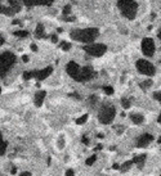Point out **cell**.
Segmentation results:
<instances>
[{
	"label": "cell",
	"instance_id": "cell-1",
	"mask_svg": "<svg viewBox=\"0 0 161 176\" xmlns=\"http://www.w3.org/2000/svg\"><path fill=\"white\" fill-rule=\"evenodd\" d=\"M99 31L98 28H85V30H74L71 32V39L84 44H90L93 43L97 36H98Z\"/></svg>",
	"mask_w": 161,
	"mask_h": 176
},
{
	"label": "cell",
	"instance_id": "cell-2",
	"mask_svg": "<svg viewBox=\"0 0 161 176\" xmlns=\"http://www.w3.org/2000/svg\"><path fill=\"white\" fill-rule=\"evenodd\" d=\"M117 7L121 10L123 15L126 17L128 19H134L138 12V4L134 0H119Z\"/></svg>",
	"mask_w": 161,
	"mask_h": 176
},
{
	"label": "cell",
	"instance_id": "cell-3",
	"mask_svg": "<svg viewBox=\"0 0 161 176\" xmlns=\"http://www.w3.org/2000/svg\"><path fill=\"white\" fill-rule=\"evenodd\" d=\"M16 63V55L10 51H5L0 55V77H4Z\"/></svg>",
	"mask_w": 161,
	"mask_h": 176
},
{
	"label": "cell",
	"instance_id": "cell-4",
	"mask_svg": "<svg viewBox=\"0 0 161 176\" xmlns=\"http://www.w3.org/2000/svg\"><path fill=\"white\" fill-rule=\"evenodd\" d=\"M115 116H116L115 107H112V105H105V107H102V109H100L99 113H98V120H99L100 124L108 125V124H111L113 121Z\"/></svg>",
	"mask_w": 161,
	"mask_h": 176
},
{
	"label": "cell",
	"instance_id": "cell-5",
	"mask_svg": "<svg viewBox=\"0 0 161 176\" xmlns=\"http://www.w3.org/2000/svg\"><path fill=\"white\" fill-rule=\"evenodd\" d=\"M84 50L89 54V55H93V57H100L103 55L106 51H107V46L105 44H94V43H90V44H86L84 46Z\"/></svg>",
	"mask_w": 161,
	"mask_h": 176
},
{
	"label": "cell",
	"instance_id": "cell-6",
	"mask_svg": "<svg viewBox=\"0 0 161 176\" xmlns=\"http://www.w3.org/2000/svg\"><path fill=\"white\" fill-rule=\"evenodd\" d=\"M137 69L142 73V75H147V76H153L156 69L155 66L151 62H147L146 59H139L137 61Z\"/></svg>",
	"mask_w": 161,
	"mask_h": 176
},
{
	"label": "cell",
	"instance_id": "cell-7",
	"mask_svg": "<svg viewBox=\"0 0 161 176\" xmlns=\"http://www.w3.org/2000/svg\"><path fill=\"white\" fill-rule=\"evenodd\" d=\"M94 76H95V72L93 71L92 67H83V68H80V72H79V76H77L76 81H79V82L89 81V80L93 79Z\"/></svg>",
	"mask_w": 161,
	"mask_h": 176
},
{
	"label": "cell",
	"instance_id": "cell-8",
	"mask_svg": "<svg viewBox=\"0 0 161 176\" xmlns=\"http://www.w3.org/2000/svg\"><path fill=\"white\" fill-rule=\"evenodd\" d=\"M142 51L146 57H152L155 54V43L152 39L146 37L142 41Z\"/></svg>",
	"mask_w": 161,
	"mask_h": 176
},
{
	"label": "cell",
	"instance_id": "cell-9",
	"mask_svg": "<svg viewBox=\"0 0 161 176\" xmlns=\"http://www.w3.org/2000/svg\"><path fill=\"white\" fill-rule=\"evenodd\" d=\"M153 140V136L151 134H143L142 136H139L138 140H137V148H144L148 147V144Z\"/></svg>",
	"mask_w": 161,
	"mask_h": 176
},
{
	"label": "cell",
	"instance_id": "cell-10",
	"mask_svg": "<svg viewBox=\"0 0 161 176\" xmlns=\"http://www.w3.org/2000/svg\"><path fill=\"white\" fill-rule=\"evenodd\" d=\"M52 71H53L52 67H47V68L40 69V71H34V77H35V79H37L39 81H41V80L47 79V77L52 73Z\"/></svg>",
	"mask_w": 161,
	"mask_h": 176
},
{
	"label": "cell",
	"instance_id": "cell-11",
	"mask_svg": "<svg viewBox=\"0 0 161 176\" xmlns=\"http://www.w3.org/2000/svg\"><path fill=\"white\" fill-rule=\"evenodd\" d=\"M67 73L72 77V79H77V76H79V72H80V67H79V64H76L75 62H70L68 64H67Z\"/></svg>",
	"mask_w": 161,
	"mask_h": 176
},
{
	"label": "cell",
	"instance_id": "cell-12",
	"mask_svg": "<svg viewBox=\"0 0 161 176\" xmlns=\"http://www.w3.org/2000/svg\"><path fill=\"white\" fill-rule=\"evenodd\" d=\"M23 4L27 7H32V5H50L54 0H22Z\"/></svg>",
	"mask_w": 161,
	"mask_h": 176
},
{
	"label": "cell",
	"instance_id": "cell-13",
	"mask_svg": "<svg viewBox=\"0 0 161 176\" xmlns=\"http://www.w3.org/2000/svg\"><path fill=\"white\" fill-rule=\"evenodd\" d=\"M45 96H47V93H45L44 90L37 91V93L35 94V96H34L35 105H36V107H40V105H41V104H43V102H44V99H45Z\"/></svg>",
	"mask_w": 161,
	"mask_h": 176
},
{
	"label": "cell",
	"instance_id": "cell-14",
	"mask_svg": "<svg viewBox=\"0 0 161 176\" xmlns=\"http://www.w3.org/2000/svg\"><path fill=\"white\" fill-rule=\"evenodd\" d=\"M130 120L135 125H142L144 122V117H143V114H140V113H131L130 114Z\"/></svg>",
	"mask_w": 161,
	"mask_h": 176
},
{
	"label": "cell",
	"instance_id": "cell-15",
	"mask_svg": "<svg viewBox=\"0 0 161 176\" xmlns=\"http://www.w3.org/2000/svg\"><path fill=\"white\" fill-rule=\"evenodd\" d=\"M35 36H36L37 39H43V37H45V28H44V25L39 23V25L36 26V30H35Z\"/></svg>",
	"mask_w": 161,
	"mask_h": 176
},
{
	"label": "cell",
	"instance_id": "cell-16",
	"mask_svg": "<svg viewBox=\"0 0 161 176\" xmlns=\"http://www.w3.org/2000/svg\"><path fill=\"white\" fill-rule=\"evenodd\" d=\"M146 158H147V155H146V154H140V155H137V157L133 160V163H137V165H139L140 167H142V165L144 163Z\"/></svg>",
	"mask_w": 161,
	"mask_h": 176
},
{
	"label": "cell",
	"instance_id": "cell-17",
	"mask_svg": "<svg viewBox=\"0 0 161 176\" xmlns=\"http://www.w3.org/2000/svg\"><path fill=\"white\" fill-rule=\"evenodd\" d=\"M7 147H8L7 142L3 140V136H2V134H0V155H4V154H5Z\"/></svg>",
	"mask_w": 161,
	"mask_h": 176
},
{
	"label": "cell",
	"instance_id": "cell-18",
	"mask_svg": "<svg viewBox=\"0 0 161 176\" xmlns=\"http://www.w3.org/2000/svg\"><path fill=\"white\" fill-rule=\"evenodd\" d=\"M9 5H10V8L14 10V13L19 12V9H21V4H19L18 0H9Z\"/></svg>",
	"mask_w": 161,
	"mask_h": 176
},
{
	"label": "cell",
	"instance_id": "cell-19",
	"mask_svg": "<svg viewBox=\"0 0 161 176\" xmlns=\"http://www.w3.org/2000/svg\"><path fill=\"white\" fill-rule=\"evenodd\" d=\"M131 165H133V161H128V162L123 163V166H120V170H121V172H126L130 170Z\"/></svg>",
	"mask_w": 161,
	"mask_h": 176
},
{
	"label": "cell",
	"instance_id": "cell-20",
	"mask_svg": "<svg viewBox=\"0 0 161 176\" xmlns=\"http://www.w3.org/2000/svg\"><path fill=\"white\" fill-rule=\"evenodd\" d=\"M86 121H88V114H83L81 117H80V118L76 120V124H77V125H84Z\"/></svg>",
	"mask_w": 161,
	"mask_h": 176
},
{
	"label": "cell",
	"instance_id": "cell-21",
	"mask_svg": "<svg viewBox=\"0 0 161 176\" xmlns=\"http://www.w3.org/2000/svg\"><path fill=\"white\" fill-rule=\"evenodd\" d=\"M16 36H18V37H26V36H28V31H25V30H21V31H14L13 32Z\"/></svg>",
	"mask_w": 161,
	"mask_h": 176
},
{
	"label": "cell",
	"instance_id": "cell-22",
	"mask_svg": "<svg viewBox=\"0 0 161 176\" xmlns=\"http://www.w3.org/2000/svg\"><path fill=\"white\" fill-rule=\"evenodd\" d=\"M152 84H153V82H152V80H147V81H143L142 84H140V87L146 90V89L151 87V86H152Z\"/></svg>",
	"mask_w": 161,
	"mask_h": 176
},
{
	"label": "cell",
	"instance_id": "cell-23",
	"mask_svg": "<svg viewBox=\"0 0 161 176\" xmlns=\"http://www.w3.org/2000/svg\"><path fill=\"white\" fill-rule=\"evenodd\" d=\"M121 105L125 108V109H129L130 108V100L129 99H126V98H123V99H121Z\"/></svg>",
	"mask_w": 161,
	"mask_h": 176
},
{
	"label": "cell",
	"instance_id": "cell-24",
	"mask_svg": "<svg viewBox=\"0 0 161 176\" xmlns=\"http://www.w3.org/2000/svg\"><path fill=\"white\" fill-rule=\"evenodd\" d=\"M31 77H34V71H26V72H23V80H30Z\"/></svg>",
	"mask_w": 161,
	"mask_h": 176
},
{
	"label": "cell",
	"instance_id": "cell-25",
	"mask_svg": "<svg viewBox=\"0 0 161 176\" xmlns=\"http://www.w3.org/2000/svg\"><path fill=\"white\" fill-rule=\"evenodd\" d=\"M95 161H97V155H95V154H93L92 157H89V158L86 160V162H85V163H86L88 166H92V165H93Z\"/></svg>",
	"mask_w": 161,
	"mask_h": 176
},
{
	"label": "cell",
	"instance_id": "cell-26",
	"mask_svg": "<svg viewBox=\"0 0 161 176\" xmlns=\"http://www.w3.org/2000/svg\"><path fill=\"white\" fill-rule=\"evenodd\" d=\"M65 143H66V140H65V136L62 135L61 138H59V140H58V148H59V149H63V147H65Z\"/></svg>",
	"mask_w": 161,
	"mask_h": 176
},
{
	"label": "cell",
	"instance_id": "cell-27",
	"mask_svg": "<svg viewBox=\"0 0 161 176\" xmlns=\"http://www.w3.org/2000/svg\"><path fill=\"white\" fill-rule=\"evenodd\" d=\"M63 14L65 15H67V14H70L71 13V5H66V7H63Z\"/></svg>",
	"mask_w": 161,
	"mask_h": 176
},
{
	"label": "cell",
	"instance_id": "cell-28",
	"mask_svg": "<svg viewBox=\"0 0 161 176\" xmlns=\"http://www.w3.org/2000/svg\"><path fill=\"white\" fill-rule=\"evenodd\" d=\"M103 90H105V93H106L107 95H111V94L113 93V89H112L111 86H105V87H103Z\"/></svg>",
	"mask_w": 161,
	"mask_h": 176
},
{
	"label": "cell",
	"instance_id": "cell-29",
	"mask_svg": "<svg viewBox=\"0 0 161 176\" xmlns=\"http://www.w3.org/2000/svg\"><path fill=\"white\" fill-rule=\"evenodd\" d=\"M62 49H63L65 51L70 50V49H71V44H70V43H63V44H62Z\"/></svg>",
	"mask_w": 161,
	"mask_h": 176
},
{
	"label": "cell",
	"instance_id": "cell-30",
	"mask_svg": "<svg viewBox=\"0 0 161 176\" xmlns=\"http://www.w3.org/2000/svg\"><path fill=\"white\" fill-rule=\"evenodd\" d=\"M115 130H117L119 134H123V131H124V126H115Z\"/></svg>",
	"mask_w": 161,
	"mask_h": 176
},
{
	"label": "cell",
	"instance_id": "cell-31",
	"mask_svg": "<svg viewBox=\"0 0 161 176\" xmlns=\"http://www.w3.org/2000/svg\"><path fill=\"white\" fill-rule=\"evenodd\" d=\"M153 98H155L157 102H160V99H161V98H160V91H156V93L153 94Z\"/></svg>",
	"mask_w": 161,
	"mask_h": 176
},
{
	"label": "cell",
	"instance_id": "cell-32",
	"mask_svg": "<svg viewBox=\"0 0 161 176\" xmlns=\"http://www.w3.org/2000/svg\"><path fill=\"white\" fill-rule=\"evenodd\" d=\"M65 173H66L67 176H71V175H74V173H75V171H74V170H67Z\"/></svg>",
	"mask_w": 161,
	"mask_h": 176
},
{
	"label": "cell",
	"instance_id": "cell-33",
	"mask_svg": "<svg viewBox=\"0 0 161 176\" xmlns=\"http://www.w3.org/2000/svg\"><path fill=\"white\" fill-rule=\"evenodd\" d=\"M31 50H32V51H37V46H36L35 44H31Z\"/></svg>",
	"mask_w": 161,
	"mask_h": 176
},
{
	"label": "cell",
	"instance_id": "cell-34",
	"mask_svg": "<svg viewBox=\"0 0 161 176\" xmlns=\"http://www.w3.org/2000/svg\"><path fill=\"white\" fill-rule=\"evenodd\" d=\"M52 41H53V43H57V41H58V37H57L55 35H53V36H52Z\"/></svg>",
	"mask_w": 161,
	"mask_h": 176
},
{
	"label": "cell",
	"instance_id": "cell-35",
	"mask_svg": "<svg viewBox=\"0 0 161 176\" xmlns=\"http://www.w3.org/2000/svg\"><path fill=\"white\" fill-rule=\"evenodd\" d=\"M22 61H23L25 63H27V62H28V57H27V55H23V57H22Z\"/></svg>",
	"mask_w": 161,
	"mask_h": 176
},
{
	"label": "cell",
	"instance_id": "cell-36",
	"mask_svg": "<svg viewBox=\"0 0 161 176\" xmlns=\"http://www.w3.org/2000/svg\"><path fill=\"white\" fill-rule=\"evenodd\" d=\"M83 143H84V144H88V143H89V139L85 138V136H83Z\"/></svg>",
	"mask_w": 161,
	"mask_h": 176
},
{
	"label": "cell",
	"instance_id": "cell-37",
	"mask_svg": "<svg viewBox=\"0 0 161 176\" xmlns=\"http://www.w3.org/2000/svg\"><path fill=\"white\" fill-rule=\"evenodd\" d=\"M21 175H22V176H30V175H31V172H28V171H25V172H22Z\"/></svg>",
	"mask_w": 161,
	"mask_h": 176
},
{
	"label": "cell",
	"instance_id": "cell-38",
	"mask_svg": "<svg viewBox=\"0 0 161 176\" xmlns=\"http://www.w3.org/2000/svg\"><path fill=\"white\" fill-rule=\"evenodd\" d=\"M112 168H113V170H119V168H120V165H117V163H115V165L112 166Z\"/></svg>",
	"mask_w": 161,
	"mask_h": 176
},
{
	"label": "cell",
	"instance_id": "cell-39",
	"mask_svg": "<svg viewBox=\"0 0 161 176\" xmlns=\"http://www.w3.org/2000/svg\"><path fill=\"white\" fill-rule=\"evenodd\" d=\"M71 96H75V98H77V99H80V95H77L76 93L75 94H71Z\"/></svg>",
	"mask_w": 161,
	"mask_h": 176
},
{
	"label": "cell",
	"instance_id": "cell-40",
	"mask_svg": "<svg viewBox=\"0 0 161 176\" xmlns=\"http://www.w3.org/2000/svg\"><path fill=\"white\" fill-rule=\"evenodd\" d=\"M4 44V37H0V45Z\"/></svg>",
	"mask_w": 161,
	"mask_h": 176
},
{
	"label": "cell",
	"instance_id": "cell-41",
	"mask_svg": "<svg viewBox=\"0 0 161 176\" xmlns=\"http://www.w3.org/2000/svg\"><path fill=\"white\" fill-rule=\"evenodd\" d=\"M12 23H13V25H18L19 22H18V19H14V21H12Z\"/></svg>",
	"mask_w": 161,
	"mask_h": 176
},
{
	"label": "cell",
	"instance_id": "cell-42",
	"mask_svg": "<svg viewBox=\"0 0 161 176\" xmlns=\"http://www.w3.org/2000/svg\"><path fill=\"white\" fill-rule=\"evenodd\" d=\"M10 172H12V173H16V172H17V170H16V168H12V171H10Z\"/></svg>",
	"mask_w": 161,
	"mask_h": 176
},
{
	"label": "cell",
	"instance_id": "cell-43",
	"mask_svg": "<svg viewBox=\"0 0 161 176\" xmlns=\"http://www.w3.org/2000/svg\"><path fill=\"white\" fill-rule=\"evenodd\" d=\"M0 93H2V87H0Z\"/></svg>",
	"mask_w": 161,
	"mask_h": 176
}]
</instances>
